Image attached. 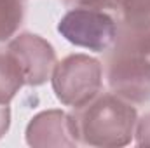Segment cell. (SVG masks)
<instances>
[{
  "label": "cell",
  "mask_w": 150,
  "mask_h": 148,
  "mask_svg": "<svg viewBox=\"0 0 150 148\" xmlns=\"http://www.w3.org/2000/svg\"><path fill=\"white\" fill-rule=\"evenodd\" d=\"M113 11L119 12V30L131 35L150 32V0H112Z\"/></svg>",
  "instance_id": "7"
},
{
  "label": "cell",
  "mask_w": 150,
  "mask_h": 148,
  "mask_svg": "<svg viewBox=\"0 0 150 148\" xmlns=\"http://www.w3.org/2000/svg\"><path fill=\"white\" fill-rule=\"evenodd\" d=\"M26 16V0H0V44L18 35Z\"/></svg>",
  "instance_id": "9"
},
{
  "label": "cell",
  "mask_w": 150,
  "mask_h": 148,
  "mask_svg": "<svg viewBox=\"0 0 150 148\" xmlns=\"http://www.w3.org/2000/svg\"><path fill=\"white\" fill-rule=\"evenodd\" d=\"M23 85L25 77L19 63L9 49H0V103L9 105Z\"/></svg>",
  "instance_id": "8"
},
{
  "label": "cell",
  "mask_w": 150,
  "mask_h": 148,
  "mask_svg": "<svg viewBox=\"0 0 150 148\" xmlns=\"http://www.w3.org/2000/svg\"><path fill=\"white\" fill-rule=\"evenodd\" d=\"M9 127H11V108L9 105L0 103V140L7 134Z\"/></svg>",
  "instance_id": "13"
},
{
  "label": "cell",
  "mask_w": 150,
  "mask_h": 148,
  "mask_svg": "<svg viewBox=\"0 0 150 148\" xmlns=\"http://www.w3.org/2000/svg\"><path fill=\"white\" fill-rule=\"evenodd\" d=\"M26 143L35 148H74L75 138L72 113L63 110H44L37 113L26 125Z\"/></svg>",
  "instance_id": "6"
},
{
  "label": "cell",
  "mask_w": 150,
  "mask_h": 148,
  "mask_svg": "<svg viewBox=\"0 0 150 148\" xmlns=\"http://www.w3.org/2000/svg\"><path fill=\"white\" fill-rule=\"evenodd\" d=\"M58 33L75 47L107 52L117 42L119 25L107 11L70 9L58 23Z\"/></svg>",
  "instance_id": "4"
},
{
  "label": "cell",
  "mask_w": 150,
  "mask_h": 148,
  "mask_svg": "<svg viewBox=\"0 0 150 148\" xmlns=\"http://www.w3.org/2000/svg\"><path fill=\"white\" fill-rule=\"evenodd\" d=\"M107 59V84L113 94L133 103L150 101V61H147L133 42L119 32L117 42Z\"/></svg>",
  "instance_id": "2"
},
{
  "label": "cell",
  "mask_w": 150,
  "mask_h": 148,
  "mask_svg": "<svg viewBox=\"0 0 150 148\" xmlns=\"http://www.w3.org/2000/svg\"><path fill=\"white\" fill-rule=\"evenodd\" d=\"M61 2L70 9H100V11L113 9L112 0H61Z\"/></svg>",
  "instance_id": "11"
},
{
  "label": "cell",
  "mask_w": 150,
  "mask_h": 148,
  "mask_svg": "<svg viewBox=\"0 0 150 148\" xmlns=\"http://www.w3.org/2000/svg\"><path fill=\"white\" fill-rule=\"evenodd\" d=\"M7 49L12 52L25 77V85L38 87L51 80L56 66V51L44 37L37 33H19L9 40Z\"/></svg>",
  "instance_id": "5"
},
{
  "label": "cell",
  "mask_w": 150,
  "mask_h": 148,
  "mask_svg": "<svg viewBox=\"0 0 150 148\" xmlns=\"http://www.w3.org/2000/svg\"><path fill=\"white\" fill-rule=\"evenodd\" d=\"M79 145L98 148L126 147L134 138L138 113L133 103L113 92H100L72 113Z\"/></svg>",
  "instance_id": "1"
},
{
  "label": "cell",
  "mask_w": 150,
  "mask_h": 148,
  "mask_svg": "<svg viewBox=\"0 0 150 148\" xmlns=\"http://www.w3.org/2000/svg\"><path fill=\"white\" fill-rule=\"evenodd\" d=\"M119 32L124 33L126 37L133 42V45L136 47V51H138L147 61H150V32L143 33V35H131V33H126V32H122V30H119Z\"/></svg>",
  "instance_id": "12"
},
{
  "label": "cell",
  "mask_w": 150,
  "mask_h": 148,
  "mask_svg": "<svg viewBox=\"0 0 150 148\" xmlns=\"http://www.w3.org/2000/svg\"><path fill=\"white\" fill-rule=\"evenodd\" d=\"M134 140L138 147H150V111L138 118L134 127Z\"/></svg>",
  "instance_id": "10"
},
{
  "label": "cell",
  "mask_w": 150,
  "mask_h": 148,
  "mask_svg": "<svg viewBox=\"0 0 150 148\" xmlns=\"http://www.w3.org/2000/svg\"><path fill=\"white\" fill-rule=\"evenodd\" d=\"M51 84L58 101L75 110L101 92L103 66L89 54H70L56 63Z\"/></svg>",
  "instance_id": "3"
}]
</instances>
